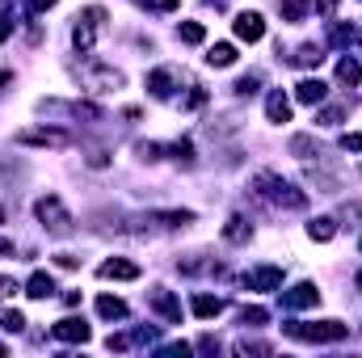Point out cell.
Instances as JSON below:
<instances>
[{"label":"cell","instance_id":"b9f144b4","mask_svg":"<svg viewBox=\"0 0 362 358\" xmlns=\"http://www.w3.org/2000/svg\"><path fill=\"white\" fill-rule=\"evenodd\" d=\"M316 8H320V13H333V8H337V0H316Z\"/></svg>","mask_w":362,"mask_h":358},{"label":"cell","instance_id":"2e32d148","mask_svg":"<svg viewBox=\"0 0 362 358\" xmlns=\"http://www.w3.org/2000/svg\"><path fill=\"white\" fill-rule=\"evenodd\" d=\"M97 316L101 321H122L127 316V304L118 295H97Z\"/></svg>","mask_w":362,"mask_h":358},{"label":"cell","instance_id":"f6af8a7d","mask_svg":"<svg viewBox=\"0 0 362 358\" xmlns=\"http://www.w3.org/2000/svg\"><path fill=\"white\" fill-rule=\"evenodd\" d=\"M358 291H362V274H358Z\"/></svg>","mask_w":362,"mask_h":358},{"label":"cell","instance_id":"bcb514c9","mask_svg":"<svg viewBox=\"0 0 362 358\" xmlns=\"http://www.w3.org/2000/svg\"><path fill=\"white\" fill-rule=\"evenodd\" d=\"M0 224H4V211H0Z\"/></svg>","mask_w":362,"mask_h":358},{"label":"cell","instance_id":"8992f818","mask_svg":"<svg viewBox=\"0 0 362 358\" xmlns=\"http://www.w3.org/2000/svg\"><path fill=\"white\" fill-rule=\"evenodd\" d=\"M232 30H236L240 42H262V38H266V21H262V13H240V17L232 21Z\"/></svg>","mask_w":362,"mask_h":358},{"label":"cell","instance_id":"9a60e30c","mask_svg":"<svg viewBox=\"0 0 362 358\" xmlns=\"http://www.w3.org/2000/svg\"><path fill=\"white\" fill-rule=\"evenodd\" d=\"M25 295H30V299H47V295H55V278H51V274H42V270H38V274H30Z\"/></svg>","mask_w":362,"mask_h":358},{"label":"cell","instance_id":"7a4b0ae2","mask_svg":"<svg viewBox=\"0 0 362 358\" xmlns=\"http://www.w3.org/2000/svg\"><path fill=\"white\" fill-rule=\"evenodd\" d=\"M34 215L42 219V228H47L51 236H68V232H72V211H68L55 194L38 198V202H34Z\"/></svg>","mask_w":362,"mask_h":358},{"label":"cell","instance_id":"d4e9b609","mask_svg":"<svg viewBox=\"0 0 362 358\" xmlns=\"http://www.w3.org/2000/svg\"><path fill=\"white\" fill-rule=\"evenodd\" d=\"M169 156H173V161H181V165H194V144H189V139L169 144Z\"/></svg>","mask_w":362,"mask_h":358},{"label":"cell","instance_id":"83f0119b","mask_svg":"<svg viewBox=\"0 0 362 358\" xmlns=\"http://www.w3.org/2000/svg\"><path fill=\"white\" fill-rule=\"evenodd\" d=\"M329 42H333V47L354 42V25H333V30H329Z\"/></svg>","mask_w":362,"mask_h":358},{"label":"cell","instance_id":"603a6c76","mask_svg":"<svg viewBox=\"0 0 362 358\" xmlns=\"http://www.w3.org/2000/svg\"><path fill=\"white\" fill-rule=\"evenodd\" d=\"M308 236L325 245V241H333V236H337V224H333V219H312V224H308Z\"/></svg>","mask_w":362,"mask_h":358},{"label":"cell","instance_id":"3957f363","mask_svg":"<svg viewBox=\"0 0 362 358\" xmlns=\"http://www.w3.org/2000/svg\"><path fill=\"white\" fill-rule=\"evenodd\" d=\"M286 333L295 337V342H341L350 329L341 325V321H316V325H286Z\"/></svg>","mask_w":362,"mask_h":358},{"label":"cell","instance_id":"f546056e","mask_svg":"<svg viewBox=\"0 0 362 358\" xmlns=\"http://www.w3.org/2000/svg\"><path fill=\"white\" fill-rule=\"evenodd\" d=\"M0 329L21 333V329H25V316H21V312H0Z\"/></svg>","mask_w":362,"mask_h":358},{"label":"cell","instance_id":"836d02e7","mask_svg":"<svg viewBox=\"0 0 362 358\" xmlns=\"http://www.w3.org/2000/svg\"><path fill=\"white\" fill-rule=\"evenodd\" d=\"M139 4L152 13H177V0H139Z\"/></svg>","mask_w":362,"mask_h":358},{"label":"cell","instance_id":"5b68a950","mask_svg":"<svg viewBox=\"0 0 362 358\" xmlns=\"http://www.w3.org/2000/svg\"><path fill=\"white\" fill-rule=\"evenodd\" d=\"M320 304V287L316 282H295L291 291H282V308L299 312V308H316Z\"/></svg>","mask_w":362,"mask_h":358},{"label":"cell","instance_id":"4316f807","mask_svg":"<svg viewBox=\"0 0 362 358\" xmlns=\"http://www.w3.org/2000/svg\"><path fill=\"white\" fill-rule=\"evenodd\" d=\"M291 152H295L299 161H308V156H316V144H312V135H295V139H291Z\"/></svg>","mask_w":362,"mask_h":358},{"label":"cell","instance_id":"7c38bea8","mask_svg":"<svg viewBox=\"0 0 362 358\" xmlns=\"http://www.w3.org/2000/svg\"><path fill=\"white\" fill-rule=\"evenodd\" d=\"M17 144H34V148H64L68 135L64 131H17Z\"/></svg>","mask_w":362,"mask_h":358},{"label":"cell","instance_id":"ab89813d","mask_svg":"<svg viewBox=\"0 0 362 358\" xmlns=\"http://www.w3.org/2000/svg\"><path fill=\"white\" fill-rule=\"evenodd\" d=\"M13 291H17V282H13V278H4V274H0V299H4V295H13Z\"/></svg>","mask_w":362,"mask_h":358},{"label":"cell","instance_id":"ac0fdd59","mask_svg":"<svg viewBox=\"0 0 362 358\" xmlns=\"http://www.w3.org/2000/svg\"><path fill=\"white\" fill-rule=\"evenodd\" d=\"M177 38L181 42H189V47H198V42H206V25H202V21H181Z\"/></svg>","mask_w":362,"mask_h":358},{"label":"cell","instance_id":"5bb4252c","mask_svg":"<svg viewBox=\"0 0 362 358\" xmlns=\"http://www.w3.org/2000/svg\"><path fill=\"white\" fill-rule=\"evenodd\" d=\"M189 308H194V316H198V321H215V316L223 312V299H219V295H194V304H189Z\"/></svg>","mask_w":362,"mask_h":358},{"label":"cell","instance_id":"7402d4cb","mask_svg":"<svg viewBox=\"0 0 362 358\" xmlns=\"http://www.w3.org/2000/svg\"><path fill=\"white\" fill-rule=\"evenodd\" d=\"M223 236H228L232 245H245V241L253 236V228H249V224H245L240 215H232V219H228V228H223Z\"/></svg>","mask_w":362,"mask_h":358},{"label":"cell","instance_id":"ffe728a7","mask_svg":"<svg viewBox=\"0 0 362 358\" xmlns=\"http://www.w3.org/2000/svg\"><path fill=\"white\" fill-rule=\"evenodd\" d=\"M152 219L165 224V228H189V224H194V211H156Z\"/></svg>","mask_w":362,"mask_h":358},{"label":"cell","instance_id":"e575fe53","mask_svg":"<svg viewBox=\"0 0 362 358\" xmlns=\"http://www.w3.org/2000/svg\"><path fill=\"white\" fill-rule=\"evenodd\" d=\"M135 152H139L144 161H160V152H165V148H160V144H139Z\"/></svg>","mask_w":362,"mask_h":358},{"label":"cell","instance_id":"277c9868","mask_svg":"<svg viewBox=\"0 0 362 358\" xmlns=\"http://www.w3.org/2000/svg\"><path fill=\"white\" fill-rule=\"evenodd\" d=\"M101 21H105V8H101V4H89V8L76 17V30H72V42H76V51H93Z\"/></svg>","mask_w":362,"mask_h":358},{"label":"cell","instance_id":"1f68e13d","mask_svg":"<svg viewBox=\"0 0 362 358\" xmlns=\"http://www.w3.org/2000/svg\"><path fill=\"white\" fill-rule=\"evenodd\" d=\"M257 85H262V76H257V72H249V76H240V81H236V93H240V97H249V93H257Z\"/></svg>","mask_w":362,"mask_h":358},{"label":"cell","instance_id":"d6986e66","mask_svg":"<svg viewBox=\"0 0 362 358\" xmlns=\"http://www.w3.org/2000/svg\"><path fill=\"white\" fill-rule=\"evenodd\" d=\"M358 81H362V64L358 59H341V64H337V85H350V89H354Z\"/></svg>","mask_w":362,"mask_h":358},{"label":"cell","instance_id":"d6a6232c","mask_svg":"<svg viewBox=\"0 0 362 358\" xmlns=\"http://www.w3.org/2000/svg\"><path fill=\"white\" fill-rule=\"evenodd\" d=\"M240 321H245V325H266V321H270V312H266V308H245V312H240Z\"/></svg>","mask_w":362,"mask_h":358},{"label":"cell","instance_id":"30bf717a","mask_svg":"<svg viewBox=\"0 0 362 358\" xmlns=\"http://www.w3.org/2000/svg\"><path fill=\"white\" fill-rule=\"evenodd\" d=\"M152 312H160L169 325H181V299L173 291H152Z\"/></svg>","mask_w":362,"mask_h":358},{"label":"cell","instance_id":"ee69618b","mask_svg":"<svg viewBox=\"0 0 362 358\" xmlns=\"http://www.w3.org/2000/svg\"><path fill=\"white\" fill-rule=\"evenodd\" d=\"M350 215H362V202H354V207H350Z\"/></svg>","mask_w":362,"mask_h":358},{"label":"cell","instance_id":"9c48e42d","mask_svg":"<svg viewBox=\"0 0 362 358\" xmlns=\"http://www.w3.org/2000/svg\"><path fill=\"white\" fill-rule=\"evenodd\" d=\"M329 97V85L320 81V76H303L299 85H295V101H303V105H320Z\"/></svg>","mask_w":362,"mask_h":358},{"label":"cell","instance_id":"4dcf8cb0","mask_svg":"<svg viewBox=\"0 0 362 358\" xmlns=\"http://www.w3.org/2000/svg\"><path fill=\"white\" fill-rule=\"evenodd\" d=\"M320 59H325V55H320L316 47H299V55H295V64H303V68H316Z\"/></svg>","mask_w":362,"mask_h":358},{"label":"cell","instance_id":"7bdbcfd3","mask_svg":"<svg viewBox=\"0 0 362 358\" xmlns=\"http://www.w3.org/2000/svg\"><path fill=\"white\" fill-rule=\"evenodd\" d=\"M0 258H13V241H4V236H0Z\"/></svg>","mask_w":362,"mask_h":358},{"label":"cell","instance_id":"8d00e7d4","mask_svg":"<svg viewBox=\"0 0 362 358\" xmlns=\"http://www.w3.org/2000/svg\"><path fill=\"white\" fill-rule=\"evenodd\" d=\"M341 148H346V152H362V135H358V131L341 135Z\"/></svg>","mask_w":362,"mask_h":358},{"label":"cell","instance_id":"44dd1931","mask_svg":"<svg viewBox=\"0 0 362 358\" xmlns=\"http://www.w3.org/2000/svg\"><path fill=\"white\" fill-rule=\"evenodd\" d=\"M169 85H173V72H169V68H156V72L148 76V93H152V97H169Z\"/></svg>","mask_w":362,"mask_h":358},{"label":"cell","instance_id":"74e56055","mask_svg":"<svg viewBox=\"0 0 362 358\" xmlns=\"http://www.w3.org/2000/svg\"><path fill=\"white\" fill-rule=\"evenodd\" d=\"M8 34H13V17L4 13V0H0V42H4Z\"/></svg>","mask_w":362,"mask_h":358},{"label":"cell","instance_id":"f1b7e54d","mask_svg":"<svg viewBox=\"0 0 362 358\" xmlns=\"http://www.w3.org/2000/svg\"><path fill=\"white\" fill-rule=\"evenodd\" d=\"M350 105H354V101H350ZM350 105H329V110H320V122H325V127H337V122L346 118Z\"/></svg>","mask_w":362,"mask_h":358},{"label":"cell","instance_id":"4fadbf2b","mask_svg":"<svg viewBox=\"0 0 362 358\" xmlns=\"http://www.w3.org/2000/svg\"><path fill=\"white\" fill-rule=\"evenodd\" d=\"M266 118H270V122H291V97L282 89H274L270 97H266Z\"/></svg>","mask_w":362,"mask_h":358},{"label":"cell","instance_id":"60d3db41","mask_svg":"<svg viewBox=\"0 0 362 358\" xmlns=\"http://www.w3.org/2000/svg\"><path fill=\"white\" fill-rule=\"evenodd\" d=\"M51 4H59V0H30V13H42V8H51Z\"/></svg>","mask_w":362,"mask_h":358},{"label":"cell","instance_id":"8fae6325","mask_svg":"<svg viewBox=\"0 0 362 358\" xmlns=\"http://www.w3.org/2000/svg\"><path fill=\"white\" fill-rule=\"evenodd\" d=\"M101 278H118V282H131V278H139V266L135 262H127V258H110V262H101L97 266Z\"/></svg>","mask_w":362,"mask_h":358},{"label":"cell","instance_id":"f35d334b","mask_svg":"<svg viewBox=\"0 0 362 358\" xmlns=\"http://www.w3.org/2000/svg\"><path fill=\"white\" fill-rule=\"evenodd\" d=\"M202 101H206V93H202V89H194V93H189V97H185V105H189V110H198Z\"/></svg>","mask_w":362,"mask_h":358},{"label":"cell","instance_id":"52a82bcc","mask_svg":"<svg viewBox=\"0 0 362 358\" xmlns=\"http://www.w3.org/2000/svg\"><path fill=\"white\" fill-rule=\"evenodd\" d=\"M245 287H249V291H278V287H282V270L278 266L249 270V274H245Z\"/></svg>","mask_w":362,"mask_h":358},{"label":"cell","instance_id":"484cf974","mask_svg":"<svg viewBox=\"0 0 362 358\" xmlns=\"http://www.w3.org/2000/svg\"><path fill=\"white\" fill-rule=\"evenodd\" d=\"M278 13H282L286 21H299V17L308 13V4H303V0H278Z\"/></svg>","mask_w":362,"mask_h":358},{"label":"cell","instance_id":"e0dca14e","mask_svg":"<svg viewBox=\"0 0 362 358\" xmlns=\"http://www.w3.org/2000/svg\"><path fill=\"white\" fill-rule=\"evenodd\" d=\"M206 64H211V68H228V64H236V47H232V42H215V47L206 51Z\"/></svg>","mask_w":362,"mask_h":358},{"label":"cell","instance_id":"d590c367","mask_svg":"<svg viewBox=\"0 0 362 358\" xmlns=\"http://www.w3.org/2000/svg\"><path fill=\"white\" fill-rule=\"evenodd\" d=\"M236 354H270V346H262V342H240Z\"/></svg>","mask_w":362,"mask_h":358},{"label":"cell","instance_id":"cb8c5ba5","mask_svg":"<svg viewBox=\"0 0 362 358\" xmlns=\"http://www.w3.org/2000/svg\"><path fill=\"white\" fill-rule=\"evenodd\" d=\"M93 85H97V93H110L122 85V72H114V68H101V72H93Z\"/></svg>","mask_w":362,"mask_h":358},{"label":"cell","instance_id":"6da1fadb","mask_svg":"<svg viewBox=\"0 0 362 358\" xmlns=\"http://www.w3.org/2000/svg\"><path fill=\"white\" fill-rule=\"evenodd\" d=\"M253 194H257V198H266V202H274V207H291V211L308 207V194H299L291 181H282L278 173H257Z\"/></svg>","mask_w":362,"mask_h":358},{"label":"cell","instance_id":"ba28073f","mask_svg":"<svg viewBox=\"0 0 362 358\" xmlns=\"http://www.w3.org/2000/svg\"><path fill=\"white\" fill-rule=\"evenodd\" d=\"M51 337H55V342H72V346H76V342H89V325H85L81 316H64V321L51 329Z\"/></svg>","mask_w":362,"mask_h":358}]
</instances>
